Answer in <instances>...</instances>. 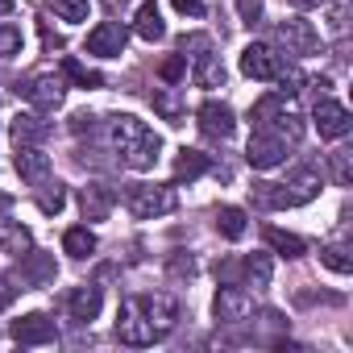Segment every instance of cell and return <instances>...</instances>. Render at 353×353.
I'll list each match as a JSON object with an SVG mask.
<instances>
[{
    "mask_svg": "<svg viewBox=\"0 0 353 353\" xmlns=\"http://www.w3.org/2000/svg\"><path fill=\"white\" fill-rule=\"evenodd\" d=\"M5 208H9V196H0V212H5Z\"/></svg>",
    "mask_w": 353,
    "mask_h": 353,
    "instance_id": "cell-43",
    "label": "cell"
},
{
    "mask_svg": "<svg viewBox=\"0 0 353 353\" xmlns=\"http://www.w3.org/2000/svg\"><path fill=\"white\" fill-rule=\"evenodd\" d=\"M196 121H200V129H204V137H233V108L229 104H221V100H204L200 104V112H196Z\"/></svg>",
    "mask_w": 353,
    "mask_h": 353,
    "instance_id": "cell-14",
    "label": "cell"
},
{
    "mask_svg": "<svg viewBox=\"0 0 353 353\" xmlns=\"http://www.w3.org/2000/svg\"><path fill=\"white\" fill-rule=\"evenodd\" d=\"M21 30L13 26V21H0V59H13V54H21Z\"/></svg>",
    "mask_w": 353,
    "mask_h": 353,
    "instance_id": "cell-33",
    "label": "cell"
},
{
    "mask_svg": "<svg viewBox=\"0 0 353 353\" xmlns=\"http://www.w3.org/2000/svg\"><path fill=\"white\" fill-rule=\"evenodd\" d=\"M79 204H83V216H88V221H104L108 208H112V200H108V192H104L100 183H88L83 196H79Z\"/></svg>",
    "mask_w": 353,
    "mask_h": 353,
    "instance_id": "cell-24",
    "label": "cell"
},
{
    "mask_svg": "<svg viewBox=\"0 0 353 353\" xmlns=\"http://www.w3.org/2000/svg\"><path fill=\"white\" fill-rule=\"evenodd\" d=\"M158 108H162L166 117H179V108H174V100H170V96H158Z\"/></svg>",
    "mask_w": 353,
    "mask_h": 353,
    "instance_id": "cell-38",
    "label": "cell"
},
{
    "mask_svg": "<svg viewBox=\"0 0 353 353\" xmlns=\"http://www.w3.org/2000/svg\"><path fill=\"white\" fill-rule=\"evenodd\" d=\"M13 291H17V287H5V279H0V307H9V299H13Z\"/></svg>",
    "mask_w": 353,
    "mask_h": 353,
    "instance_id": "cell-39",
    "label": "cell"
},
{
    "mask_svg": "<svg viewBox=\"0 0 353 353\" xmlns=\"http://www.w3.org/2000/svg\"><path fill=\"white\" fill-rule=\"evenodd\" d=\"M270 83H274L283 96H295V92H303V83H307V79H303V71H299L295 63H283V67H279V75H274Z\"/></svg>",
    "mask_w": 353,
    "mask_h": 353,
    "instance_id": "cell-28",
    "label": "cell"
},
{
    "mask_svg": "<svg viewBox=\"0 0 353 353\" xmlns=\"http://www.w3.org/2000/svg\"><path fill=\"white\" fill-rule=\"evenodd\" d=\"M121 5H129V0H108V9H121Z\"/></svg>",
    "mask_w": 353,
    "mask_h": 353,
    "instance_id": "cell-42",
    "label": "cell"
},
{
    "mask_svg": "<svg viewBox=\"0 0 353 353\" xmlns=\"http://www.w3.org/2000/svg\"><path fill=\"white\" fill-rule=\"evenodd\" d=\"M100 303H104V295H100L96 283H83V287H75V291L67 295V312H71V320H79V324L96 320V316H100Z\"/></svg>",
    "mask_w": 353,
    "mask_h": 353,
    "instance_id": "cell-17",
    "label": "cell"
},
{
    "mask_svg": "<svg viewBox=\"0 0 353 353\" xmlns=\"http://www.w3.org/2000/svg\"><path fill=\"white\" fill-rule=\"evenodd\" d=\"M183 67H188V59H183V54H174V59H166V63H162V79H170V83H174V79L183 75Z\"/></svg>",
    "mask_w": 353,
    "mask_h": 353,
    "instance_id": "cell-36",
    "label": "cell"
},
{
    "mask_svg": "<svg viewBox=\"0 0 353 353\" xmlns=\"http://www.w3.org/2000/svg\"><path fill=\"white\" fill-rule=\"evenodd\" d=\"M133 34H137L141 42H162V38H166V26H162V13H158L154 0H141V5H137V13H133Z\"/></svg>",
    "mask_w": 353,
    "mask_h": 353,
    "instance_id": "cell-18",
    "label": "cell"
},
{
    "mask_svg": "<svg viewBox=\"0 0 353 353\" xmlns=\"http://www.w3.org/2000/svg\"><path fill=\"white\" fill-rule=\"evenodd\" d=\"M192 79H196V88H225V67H221V54H212V50L196 54V59H192Z\"/></svg>",
    "mask_w": 353,
    "mask_h": 353,
    "instance_id": "cell-21",
    "label": "cell"
},
{
    "mask_svg": "<svg viewBox=\"0 0 353 353\" xmlns=\"http://www.w3.org/2000/svg\"><path fill=\"white\" fill-rule=\"evenodd\" d=\"M46 5H50V13H54L59 21H67V26L88 21V0H46Z\"/></svg>",
    "mask_w": 353,
    "mask_h": 353,
    "instance_id": "cell-27",
    "label": "cell"
},
{
    "mask_svg": "<svg viewBox=\"0 0 353 353\" xmlns=\"http://www.w3.org/2000/svg\"><path fill=\"white\" fill-rule=\"evenodd\" d=\"M9 336H13L17 345H54V341H59V328H54V320H50L46 312H30V316L13 320Z\"/></svg>",
    "mask_w": 353,
    "mask_h": 353,
    "instance_id": "cell-10",
    "label": "cell"
},
{
    "mask_svg": "<svg viewBox=\"0 0 353 353\" xmlns=\"http://www.w3.org/2000/svg\"><path fill=\"white\" fill-rule=\"evenodd\" d=\"M216 229H221L229 241L245 237V212H241V208H221V212H216Z\"/></svg>",
    "mask_w": 353,
    "mask_h": 353,
    "instance_id": "cell-30",
    "label": "cell"
},
{
    "mask_svg": "<svg viewBox=\"0 0 353 353\" xmlns=\"http://www.w3.org/2000/svg\"><path fill=\"white\" fill-rule=\"evenodd\" d=\"M245 158H250L254 170H274V166L287 162V141H279V137L254 129V137H250V145H245Z\"/></svg>",
    "mask_w": 353,
    "mask_h": 353,
    "instance_id": "cell-13",
    "label": "cell"
},
{
    "mask_svg": "<svg viewBox=\"0 0 353 353\" xmlns=\"http://www.w3.org/2000/svg\"><path fill=\"white\" fill-rule=\"evenodd\" d=\"M279 67H283V54H279L274 46L250 42V46L241 50V75H250V79H262V83H270V79L279 75Z\"/></svg>",
    "mask_w": 353,
    "mask_h": 353,
    "instance_id": "cell-9",
    "label": "cell"
},
{
    "mask_svg": "<svg viewBox=\"0 0 353 353\" xmlns=\"http://www.w3.org/2000/svg\"><path fill=\"white\" fill-rule=\"evenodd\" d=\"M17 174L26 183H42L46 174H50V154L42 145H17V158H13Z\"/></svg>",
    "mask_w": 353,
    "mask_h": 353,
    "instance_id": "cell-15",
    "label": "cell"
},
{
    "mask_svg": "<svg viewBox=\"0 0 353 353\" xmlns=\"http://www.w3.org/2000/svg\"><path fill=\"white\" fill-rule=\"evenodd\" d=\"M174 188H162V183H129L125 188V208L137 216V221H154V216H166L174 212Z\"/></svg>",
    "mask_w": 353,
    "mask_h": 353,
    "instance_id": "cell-5",
    "label": "cell"
},
{
    "mask_svg": "<svg viewBox=\"0 0 353 353\" xmlns=\"http://www.w3.org/2000/svg\"><path fill=\"white\" fill-rule=\"evenodd\" d=\"M0 13H13V0H0Z\"/></svg>",
    "mask_w": 353,
    "mask_h": 353,
    "instance_id": "cell-41",
    "label": "cell"
},
{
    "mask_svg": "<svg viewBox=\"0 0 353 353\" xmlns=\"http://www.w3.org/2000/svg\"><path fill=\"white\" fill-rule=\"evenodd\" d=\"M104 125H108V145H112V154L125 170H154V162L162 154V141L145 121H137L133 112H112Z\"/></svg>",
    "mask_w": 353,
    "mask_h": 353,
    "instance_id": "cell-2",
    "label": "cell"
},
{
    "mask_svg": "<svg viewBox=\"0 0 353 353\" xmlns=\"http://www.w3.org/2000/svg\"><path fill=\"white\" fill-rule=\"evenodd\" d=\"M320 262H324L328 270H336V274H349V270H353V258H349L345 245H324V250H320Z\"/></svg>",
    "mask_w": 353,
    "mask_h": 353,
    "instance_id": "cell-31",
    "label": "cell"
},
{
    "mask_svg": "<svg viewBox=\"0 0 353 353\" xmlns=\"http://www.w3.org/2000/svg\"><path fill=\"white\" fill-rule=\"evenodd\" d=\"M349 179H353V150H332V183L349 188Z\"/></svg>",
    "mask_w": 353,
    "mask_h": 353,
    "instance_id": "cell-32",
    "label": "cell"
},
{
    "mask_svg": "<svg viewBox=\"0 0 353 353\" xmlns=\"http://www.w3.org/2000/svg\"><path fill=\"white\" fill-rule=\"evenodd\" d=\"M233 270H241L245 287H254V291H266V287H270V274H274V266H270V258H266V254H245L237 266H225L221 274L229 279Z\"/></svg>",
    "mask_w": 353,
    "mask_h": 353,
    "instance_id": "cell-16",
    "label": "cell"
},
{
    "mask_svg": "<svg viewBox=\"0 0 353 353\" xmlns=\"http://www.w3.org/2000/svg\"><path fill=\"white\" fill-rule=\"evenodd\" d=\"M125 42H129V30L121 21H100L88 34V54H96V59H121Z\"/></svg>",
    "mask_w": 353,
    "mask_h": 353,
    "instance_id": "cell-11",
    "label": "cell"
},
{
    "mask_svg": "<svg viewBox=\"0 0 353 353\" xmlns=\"http://www.w3.org/2000/svg\"><path fill=\"white\" fill-rule=\"evenodd\" d=\"M274 38H279V46H283L287 54H295V59H303V54H316V46H320V34H316V26H312V21H303V17H287V21H279Z\"/></svg>",
    "mask_w": 353,
    "mask_h": 353,
    "instance_id": "cell-7",
    "label": "cell"
},
{
    "mask_svg": "<svg viewBox=\"0 0 353 353\" xmlns=\"http://www.w3.org/2000/svg\"><path fill=\"white\" fill-rule=\"evenodd\" d=\"M212 312H216V320H225V324H241V320H254V295L250 291H241L237 283H225L221 291H216V299H212Z\"/></svg>",
    "mask_w": 353,
    "mask_h": 353,
    "instance_id": "cell-8",
    "label": "cell"
},
{
    "mask_svg": "<svg viewBox=\"0 0 353 353\" xmlns=\"http://www.w3.org/2000/svg\"><path fill=\"white\" fill-rule=\"evenodd\" d=\"M174 9L183 17H204V0H174Z\"/></svg>",
    "mask_w": 353,
    "mask_h": 353,
    "instance_id": "cell-37",
    "label": "cell"
},
{
    "mask_svg": "<svg viewBox=\"0 0 353 353\" xmlns=\"http://www.w3.org/2000/svg\"><path fill=\"white\" fill-rule=\"evenodd\" d=\"M38 188H42V192H38V208H42V212H63L67 188H63V183H50V179H42Z\"/></svg>",
    "mask_w": 353,
    "mask_h": 353,
    "instance_id": "cell-29",
    "label": "cell"
},
{
    "mask_svg": "<svg viewBox=\"0 0 353 353\" xmlns=\"http://www.w3.org/2000/svg\"><path fill=\"white\" fill-rule=\"evenodd\" d=\"M320 196V174L312 166H299L287 183H258V200L266 208H299Z\"/></svg>",
    "mask_w": 353,
    "mask_h": 353,
    "instance_id": "cell-4",
    "label": "cell"
},
{
    "mask_svg": "<svg viewBox=\"0 0 353 353\" xmlns=\"http://www.w3.org/2000/svg\"><path fill=\"white\" fill-rule=\"evenodd\" d=\"M250 121H254L258 133H270V137H279V141H287V145H295V141L303 137V112H299L295 100L283 96V92L262 96V100L254 104Z\"/></svg>",
    "mask_w": 353,
    "mask_h": 353,
    "instance_id": "cell-3",
    "label": "cell"
},
{
    "mask_svg": "<svg viewBox=\"0 0 353 353\" xmlns=\"http://www.w3.org/2000/svg\"><path fill=\"white\" fill-rule=\"evenodd\" d=\"M30 245H34V233H30L21 221H13L9 212H0V250H5V254H17V258H21Z\"/></svg>",
    "mask_w": 353,
    "mask_h": 353,
    "instance_id": "cell-20",
    "label": "cell"
},
{
    "mask_svg": "<svg viewBox=\"0 0 353 353\" xmlns=\"http://www.w3.org/2000/svg\"><path fill=\"white\" fill-rule=\"evenodd\" d=\"M312 121H316V129H320V137H328V141H336V137H345L349 129H353V117H349V108L345 104H336V100H316V108H312Z\"/></svg>",
    "mask_w": 353,
    "mask_h": 353,
    "instance_id": "cell-12",
    "label": "cell"
},
{
    "mask_svg": "<svg viewBox=\"0 0 353 353\" xmlns=\"http://www.w3.org/2000/svg\"><path fill=\"white\" fill-rule=\"evenodd\" d=\"M54 279V258L38 254V250H26L21 254V287H38V283H50Z\"/></svg>",
    "mask_w": 353,
    "mask_h": 353,
    "instance_id": "cell-22",
    "label": "cell"
},
{
    "mask_svg": "<svg viewBox=\"0 0 353 353\" xmlns=\"http://www.w3.org/2000/svg\"><path fill=\"white\" fill-rule=\"evenodd\" d=\"M63 250H67L71 258H88V254L96 250V233H92L88 225H75V229L63 233Z\"/></svg>",
    "mask_w": 353,
    "mask_h": 353,
    "instance_id": "cell-26",
    "label": "cell"
},
{
    "mask_svg": "<svg viewBox=\"0 0 353 353\" xmlns=\"http://www.w3.org/2000/svg\"><path fill=\"white\" fill-rule=\"evenodd\" d=\"M212 170V158L204 154V150H179V158H174V183H192V179H200V174H208Z\"/></svg>",
    "mask_w": 353,
    "mask_h": 353,
    "instance_id": "cell-23",
    "label": "cell"
},
{
    "mask_svg": "<svg viewBox=\"0 0 353 353\" xmlns=\"http://www.w3.org/2000/svg\"><path fill=\"white\" fill-rule=\"evenodd\" d=\"M21 96H26L38 112H54V108L67 100V75H59V71H34V75L21 83Z\"/></svg>",
    "mask_w": 353,
    "mask_h": 353,
    "instance_id": "cell-6",
    "label": "cell"
},
{
    "mask_svg": "<svg viewBox=\"0 0 353 353\" xmlns=\"http://www.w3.org/2000/svg\"><path fill=\"white\" fill-rule=\"evenodd\" d=\"M266 245L283 258H303L307 254V241L295 237V233H283V229H266Z\"/></svg>",
    "mask_w": 353,
    "mask_h": 353,
    "instance_id": "cell-25",
    "label": "cell"
},
{
    "mask_svg": "<svg viewBox=\"0 0 353 353\" xmlns=\"http://www.w3.org/2000/svg\"><path fill=\"white\" fill-rule=\"evenodd\" d=\"M295 9H316V5H324V0H291Z\"/></svg>",
    "mask_w": 353,
    "mask_h": 353,
    "instance_id": "cell-40",
    "label": "cell"
},
{
    "mask_svg": "<svg viewBox=\"0 0 353 353\" xmlns=\"http://www.w3.org/2000/svg\"><path fill=\"white\" fill-rule=\"evenodd\" d=\"M262 5H266V0H237V21L254 30L262 21Z\"/></svg>",
    "mask_w": 353,
    "mask_h": 353,
    "instance_id": "cell-34",
    "label": "cell"
},
{
    "mask_svg": "<svg viewBox=\"0 0 353 353\" xmlns=\"http://www.w3.org/2000/svg\"><path fill=\"white\" fill-rule=\"evenodd\" d=\"M63 71H67V79H75V83H83V88H100V75H96V71H88V67H79L75 59H67V67H63Z\"/></svg>",
    "mask_w": 353,
    "mask_h": 353,
    "instance_id": "cell-35",
    "label": "cell"
},
{
    "mask_svg": "<svg viewBox=\"0 0 353 353\" xmlns=\"http://www.w3.org/2000/svg\"><path fill=\"white\" fill-rule=\"evenodd\" d=\"M179 324V303L170 295L154 291V295H129L117 312V336L121 345H133V349H145V345H158L174 332Z\"/></svg>",
    "mask_w": 353,
    "mask_h": 353,
    "instance_id": "cell-1",
    "label": "cell"
},
{
    "mask_svg": "<svg viewBox=\"0 0 353 353\" xmlns=\"http://www.w3.org/2000/svg\"><path fill=\"white\" fill-rule=\"evenodd\" d=\"M13 137H17V145H42L50 137V121H42V112H17Z\"/></svg>",
    "mask_w": 353,
    "mask_h": 353,
    "instance_id": "cell-19",
    "label": "cell"
}]
</instances>
